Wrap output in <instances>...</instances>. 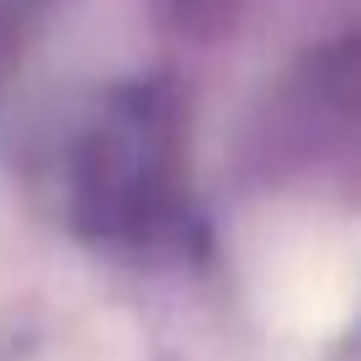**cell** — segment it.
<instances>
[{
    "label": "cell",
    "instance_id": "obj_1",
    "mask_svg": "<svg viewBox=\"0 0 361 361\" xmlns=\"http://www.w3.org/2000/svg\"><path fill=\"white\" fill-rule=\"evenodd\" d=\"M80 207L90 234L144 239L176 213V165L170 128L149 90H133L80 149Z\"/></svg>",
    "mask_w": 361,
    "mask_h": 361
}]
</instances>
